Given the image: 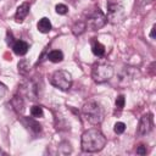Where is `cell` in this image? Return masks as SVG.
<instances>
[{
	"instance_id": "obj_1",
	"label": "cell",
	"mask_w": 156,
	"mask_h": 156,
	"mask_svg": "<svg viewBox=\"0 0 156 156\" xmlns=\"http://www.w3.org/2000/svg\"><path fill=\"white\" fill-rule=\"evenodd\" d=\"M82 150L85 152H98L106 145V138L98 128L88 129L82 135Z\"/></svg>"
},
{
	"instance_id": "obj_2",
	"label": "cell",
	"mask_w": 156,
	"mask_h": 156,
	"mask_svg": "<svg viewBox=\"0 0 156 156\" xmlns=\"http://www.w3.org/2000/svg\"><path fill=\"white\" fill-rule=\"evenodd\" d=\"M82 112H83L84 118L89 123H91V124H100L104 121V117H105V110H104V107L99 102H96L94 100L87 101L83 105Z\"/></svg>"
},
{
	"instance_id": "obj_3",
	"label": "cell",
	"mask_w": 156,
	"mask_h": 156,
	"mask_svg": "<svg viewBox=\"0 0 156 156\" xmlns=\"http://www.w3.org/2000/svg\"><path fill=\"white\" fill-rule=\"evenodd\" d=\"M113 76V67L107 62H96L91 68V77L96 83H104Z\"/></svg>"
},
{
	"instance_id": "obj_4",
	"label": "cell",
	"mask_w": 156,
	"mask_h": 156,
	"mask_svg": "<svg viewBox=\"0 0 156 156\" xmlns=\"http://www.w3.org/2000/svg\"><path fill=\"white\" fill-rule=\"evenodd\" d=\"M50 83L60 90H68L72 85V74L65 69L55 71L50 77Z\"/></svg>"
},
{
	"instance_id": "obj_5",
	"label": "cell",
	"mask_w": 156,
	"mask_h": 156,
	"mask_svg": "<svg viewBox=\"0 0 156 156\" xmlns=\"http://www.w3.org/2000/svg\"><path fill=\"white\" fill-rule=\"evenodd\" d=\"M107 7V16L106 18L112 22V23H117L121 22L124 17V7L122 5L121 1L117 0H108L106 4Z\"/></svg>"
},
{
	"instance_id": "obj_6",
	"label": "cell",
	"mask_w": 156,
	"mask_h": 156,
	"mask_svg": "<svg viewBox=\"0 0 156 156\" xmlns=\"http://www.w3.org/2000/svg\"><path fill=\"white\" fill-rule=\"evenodd\" d=\"M107 22L106 16L104 15V12L98 7L95 9L93 12H90V15L88 16L87 21H85V26L87 28H89L90 30H98L100 28H102Z\"/></svg>"
},
{
	"instance_id": "obj_7",
	"label": "cell",
	"mask_w": 156,
	"mask_h": 156,
	"mask_svg": "<svg viewBox=\"0 0 156 156\" xmlns=\"http://www.w3.org/2000/svg\"><path fill=\"white\" fill-rule=\"evenodd\" d=\"M18 93L21 96H26L28 100H37V85L33 80H22L18 87Z\"/></svg>"
},
{
	"instance_id": "obj_8",
	"label": "cell",
	"mask_w": 156,
	"mask_h": 156,
	"mask_svg": "<svg viewBox=\"0 0 156 156\" xmlns=\"http://www.w3.org/2000/svg\"><path fill=\"white\" fill-rule=\"evenodd\" d=\"M152 129V117L150 113L144 115L140 121H139V126H138V134L139 135H145L147 133H150V130Z\"/></svg>"
},
{
	"instance_id": "obj_9",
	"label": "cell",
	"mask_w": 156,
	"mask_h": 156,
	"mask_svg": "<svg viewBox=\"0 0 156 156\" xmlns=\"http://www.w3.org/2000/svg\"><path fill=\"white\" fill-rule=\"evenodd\" d=\"M29 9H30L29 2H22V4L17 7L16 13H15V20H16V22L22 23L23 20H24V18L27 17V15L29 13Z\"/></svg>"
},
{
	"instance_id": "obj_10",
	"label": "cell",
	"mask_w": 156,
	"mask_h": 156,
	"mask_svg": "<svg viewBox=\"0 0 156 156\" xmlns=\"http://www.w3.org/2000/svg\"><path fill=\"white\" fill-rule=\"evenodd\" d=\"M28 49H29V46H28V44H27L24 40H16V41L13 43V45H12L13 52H15L16 55H18V56L26 55L27 51H28Z\"/></svg>"
},
{
	"instance_id": "obj_11",
	"label": "cell",
	"mask_w": 156,
	"mask_h": 156,
	"mask_svg": "<svg viewBox=\"0 0 156 156\" xmlns=\"http://www.w3.org/2000/svg\"><path fill=\"white\" fill-rule=\"evenodd\" d=\"M11 105H12L13 110L17 113H22L24 111V101H23V99H22L21 95H15L11 99Z\"/></svg>"
},
{
	"instance_id": "obj_12",
	"label": "cell",
	"mask_w": 156,
	"mask_h": 156,
	"mask_svg": "<svg viewBox=\"0 0 156 156\" xmlns=\"http://www.w3.org/2000/svg\"><path fill=\"white\" fill-rule=\"evenodd\" d=\"M37 28L40 33H49L51 30V22L48 17H43L38 21L37 23Z\"/></svg>"
},
{
	"instance_id": "obj_13",
	"label": "cell",
	"mask_w": 156,
	"mask_h": 156,
	"mask_svg": "<svg viewBox=\"0 0 156 156\" xmlns=\"http://www.w3.org/2000/svg\"><path fill=\"white\" fill-rule=\"evenodd\" d=\"M91 51H93V54H94L95 56L101 57V56L105 55V46H104L100 41L93 40V43H91Z\"/></svg>"
},
{
	"instance_id": "obj_14",
	"label": "cell",
	"mask_w": 156,
	"mask_h": 156,
	"mask_svg": "<svg viewBox=\"0 0 156 156\" xmlns=\"http://www.w3.org/2000/svg\"><path fill=\"white\" fill-rule=\"evenodd\" d=\"M48 58L54 62V63H57V62H61L63 60V52L61 50H51L49 54H48Z\"/></svg>"
},
{
	"instance_id": "obj_15",
	"label": "cell",
	"mask_w": 156,
	"mask_h": 156,
	"mask_svg": "<svg viewBox=\"0 0 156 156\" xmlns=\"http://www.w3.org/2000/svg\"><path fill=\"white\" fill-rule=\"evenodd\" d=\"M17 67H18V72L21 73V74H27L28 72H29V69H30V65H29V61L27 60V58H22L20 62H18V65H17Z\"/></svg>"
},
{
	"instance_id": "obj_16",
	"label": "cell",
	"mask_w": 156,
	"mask_h": 156,
	"mask_svg": "<svg viewBox=\"0 0 156 156\" xmlns=\"http://www.w3.org/2000/svg\"><path fill=\"white\" fill-rule=\"evenodd\" d=\"M85 29H87V26H85V22H84V21H78V22H76V23L72 26V32H73V34H76V35L82 34Z\"/></svg>"
},
{
	"instance_id": "obj_17",
	"label": "cell",
	"mask_w": 156,
	"mask_h": 156,
	"mask_svg": "<svg viewBox=\"0 0 156 156\" xmlns=\"http://www.w3.org/2000/svg\"><path fill=\"white\" fill-rule=\"evenodd\" d=\"M24 123H27L26 126L30 127V129H32L34 133H40V132H41V126H40L37 121H34V119H32V118H24Z\"/></svg>"
},
{
	"instance_id": "obj_18",
	"label": "cell",
	"mask_w": 156,
	"mask_h": 156,
	"mask_svg": "<svg viewBox=\"0 0 156 156\" xmlns=\"http://www.w3.org/2000/svg\"><path fill=\"white\" fill-rule=\"evenodd\" d=\"M30 115L34 117V118H40L44 116V111H43V107L41 106H38V105H34L30 107Z\"/></svg>"
},
{
	"instance_id": "obj_19",
	"label": "cell",
	"mask_w": 156,
	"mask_h": 156,
	"mask_svg": "<svg viewBox=\"0 0 156 156\" xmlns=\"http://www.w3.org/2000/svg\"><path fill=\"white\" fill-rule=\"evenodd\" d=\"M115 104H116V107H117V108L122 110V108L124 107V104H126V99H124V95H118V96L116 98V101H115Z\"/></svg>"
},
{
	"instance_id": "obj_20",
	"label": "cell",
	"mask_w": 156,
	"mask_h": 156,
	"mask_svg": "<svg viewBox=\"0 0 156 156\" xmlns=\"http://www.w3.org/2000/svg\"><path fill=\"white\" fill-rule=\"evenodd\" d=\"M113 130H115L116 134H122L126 130V124L123 122H117L113 127Z\"/></svg>"
},
{
	"instance_id": "obj_21",
	"label": "cell",
	"mask_w": 156,
	"mask_h": 156,
	"mask_svg": "<svg viewBox=\"0 0 156 156\" xmlns=\"http://www.w3.org/2000/svg\"><path fill=\"white\" fill-rule=\"evenodd\" d=\"M55 10H56V12L58 15H66L68 12V7L65 4H57L56 7H55Z\"/></svg>"
},
{
	"instance_id": "obj_22",
	"label": "cell",
	"mask_w": 156,
	"mask_h": 156,
	"mask_svg": "<svg viewBox=\"0 0 156 156\" xmlns=\"http://www.w3.org/2000/svg\"><path fill=\"white\" fill-rule=\"evenodd\" d=\"M146 151H147V150H146V146L143 145V144L136 147V154H138V155H146Z\"/></svg>"
},
{
	"instance_id": "obj_23",
	"label": "cell",
	"mask_w": 156,
	"mask_h": 156,
	"mask_svg": "<svg viewBox=\"0 0 156 156\" xmlns=\"http://www.w3.org/2000/svg\"><path fill=\"white\" fill-rule=\"evenodd\" d=\"M7 39H6V43L9 44V45H13V37H12V33L11 32H7V37H6Z\"/></svg>"
},
{
	"instance_id": "obj_24",
	"label": "cell",
	"mask_w": 156,
	"mask_h": 156,
	"mask_svg": "<svg viewBox=\"0 0 156 156\" xmlns=\"http://www.w3.org/2000/svg\"><path fill=\"white\" fill-rule=\"evenodd\" d=\"M139 5H147V4H151L154 0H136Z\"/></svg>"
},
{
	"instance_id": "obj_25",
	"label": "cell",
	"mask_w": 156,
	"mask_h": 156,
	"mask_svg": "<svg viewBox=\"0 0 156 156\" xmlns=\"http://www.w3.org/2000/svg\"><path fill=\"white\" fill-rule=\"evenodd\" d=\"M155 32H156V26H152L151 32H150V38H151V39H155V38H156V37H155Z\"/></svg>"
},
{
	"instance_id": "obj_26",
	"label": "cell",
	"mask_w": 156,
	"mask_h": 156,
	"mask_svg": "<svg viewBox=\"0 0 156 156\" xmlns=\"http://www.w3.org/2000/svg\"><path fill=\"white\" fill-rule=\"evenodd\" d=\"M2 154H4V152H2V151H1V150H0V155H2Z\"/></svg>"
}]
</instances>
